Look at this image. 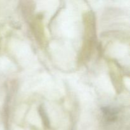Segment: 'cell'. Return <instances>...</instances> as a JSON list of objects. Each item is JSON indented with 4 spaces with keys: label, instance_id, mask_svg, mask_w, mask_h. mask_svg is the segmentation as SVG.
Returning a JSON list of instances; mask_svg holds the SVG:
<instances>
[{
    "label": "cell",
    "instance_id": "1",
    "mask_svg": "<svg viewBox=\"0 0 130 130\" xmlns=\"http://www.w3.org/2000/svg\"><path fill=\"white\" fill-rule=\"evenodd\" d=\"M104 112L105 113V117L109 118V120H114L115 119V117H116V112L114 109L105 108Z\"/></svg>",
    "mask_w": 130,
    "mask_h": 130
}]
</instances>
